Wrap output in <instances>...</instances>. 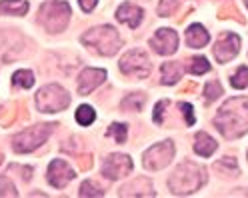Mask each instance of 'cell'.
Wrapping results in <instances>:
<instances>
[{
  "label": "cell",
  "mask_w": 248,
  "mask_h": 198,
  "mask_svg": "<svg viewBox=\"0 0 248 198\" xmlns=\"http://www.w3.org/2000/svg\"><path fill=\"white\" fill-rule=\"evenodd\" d=\"M214 126L224 138H240L248 132V98L236 96L220 106L218 114L214 116Z\"/></svg>",
  "instance_id": "1"
},
{
  "label": "cell",
  "mask_w": 248,
  "mask_h": 198,
  "mask_svg": "<svg viewBox=\"0 0 248 198\" xmlns=\"http://www.w3.org/2000/svg\"><path fill=\"white\" fill-rule=\"evenodd\" d=\"M204 184H206V170L190 160L182 162L168 178V188L176 196L192 194V192L200 190Z\"/></svg>",
  "instance_id": "2"
},
{
  "label": "cell",
  "mask_w": 248,
  "mask_h": 198,
  "mask_svg": "<svg viewBox=\"0 0 248 198\" xmlns=\"http://www.w3.org/2000/svg\"><path fill=\"white\" fill-rule=\"evenodd\" d=\"M80 40H82V44H86L88 48H92L94 52H98L102 56H112L122 46V38L118 34V30L108 26V24L88 30L86 34H82Z\"/></svg>",
  "instance_id": "3"
},
{
  "label": "cell",
  "mask_w": 248,
  "mask_h": 198,
  "mask_svg": "<svg viewBox=\"0 0 248 198\" xmlns=\"http://www.w3.org/2000/svg\"><path fill=\"white\" fill-rule=\"evenodd\" d=\"M70 20V4L64 0H50L44 2L38 10V24H42L48 32H62Z\"/></svg>",
  "instance_id": "4"
},
{
  "label": "cell",
  "mask_w": 248,
  "mask_h": 198,
  "mask_svg": "<svg viewBox=\"0 0 248 198\" xmlns=\"http://www.w3.org/2000/svg\"><path fill=\"white\" fill-rule=\"evenodd\" d=\"M34 102H36V108L40 112L50 114V112H60V110L68 108L70 96L60 84H46L38 90Z\"/></svg>",
  "instance_id": "5"
},
{
  "label": "cell",
  "mask_w": 248,
  "mask_h": 198,
  "mask_svg": "<svg viewBox=\"0 0 248 198\" xmlns=\"http://www.w3.org/2000/svg\"><path fill=\"white\" fill-rule=\"evenodd\" d=\"M54 130V124H36V126H30L26 130H22L20 134H16L12 138V148L14 152L18 154H26V152H32L36 150L38 146H42L48 136L52 134Z\"/></svg>",
  "instance_id": "6"
},
{
  "label": "cell",
  "mask_w": 248,
  "mask_h": 198,
  "mask_svg": "<svg viewBox=\"0 0 248 198\" xmlns=\"http://www.w3.org/2000/svg\"><path fill=\"white\" fill-rule=\"evenodd\" d=\"M172 158H174V144H172V140H164V142L150 146L144 152L142 164H144L146 170L156 172V170H162L164 166H168L172 162Z\"/></svg>",
  "instance_id": "7"
},
{
  "label": "cell",
  "mask_w": 248,
  "mask_h": 198,
  "mask_svg": "<svg viewBox=\"0 0 248 198\" xmlns=\"http://www.w3.org/2000/svg\"><path fill=\"white\" fill-rule=\"evenodd\" d=\"M120 70L126 76H134V78H146L150 74V58L144 50H130L120 58Z\"/></svg>",
  "instance_id": "8"
},
{
  "label": "cell",
  "mask_w": 248,
  "mask_h": 198,
  "mask_svg": "<svg viewBox=\"0 0 248 198\" xmlns=\"http://www.w3.org/2000/svg\"><path fill=\"white\" fill-rule=\"evenodd\" d=\"M132 158L126 154H110L102 162V174L108 180H116L122 176H128L132 172Z\"/></svg>",
  "instance_id": "9"
},
{
  "label": "cell",
  "mask_w": 248,
  "mask_h": 198,
  "mask_svg": "<svg viewBox=\"0 0 248 198\" xmlns=\"http://www.w3.org/2000/svg\"><path fill=\"white\" fill-rule=\"evenodd\" d=\"M150 46L154 52H158L162 56H170L174 54L178 48V34L174 32L172 28H160L156 34L150 38Z\"/></svg>",
  "instance_id": "10"
},
{
  "label": "cell",
  "mask_w": 248,
  "mask_h": 198,
  "mask_svg": "<svg viewBox=\"0 0 248 198\" xmlns=\"http://www.w3.org/2000/svg\"><path fill=\"white\" fill-rule=\"evenodd\" d=\"M240 50V38L234 34V32H224L218 42L214 44V58L218 60V62H228L232 60Z\"/></svg>",
  "instance_id": "11"
},
{
  "label": "cell",
  "mask_w": 248,
  "mask_h": 198,
  "mask_svg": "<svg viewBox=\"0 0 248 198\" xmlns=\"http://www.w3.org/2000/svg\"><path fill=\"white\" fill-rule=\"evenodd\" d=\"M74 176L76 174L72 170V166L62 158L52 160L50 166H48V182L54 188H64L70 180H74Z\"/></svg>",
  "instance_id": "12"
},
{
  "label": "cell",
  "mask_w": 248,
  "mask_h": 198,
  "mask_svg": "<svg viewBox=\"0 0 248 198\" xmlns=\"http://www.w3.org/2000/svg\"><path fill=\"white\" fill-rule=\"evenodd\" d=\"M104 80H106V70H102V68H84L80 72V78H78V92L82 96H86V94L92 92V90H96Z\"/></svg>",
  "instance_id": "13"
},
{
  "label": "cell",
  "mask_w": 248,
  "mask_h": 198,
  "mask_svg": "<svg viewBox=\"0 0 248 198\" xmlns=\"http://www.w3.org/2000/svg\"><path fill=\"white\" fill-rule=\"evenodd\" d=\"M142 16H144L142 8L136 6V4H132V2H124V4H120L118 10H116V18H118L122 24L130 26V28H136L138 24H140Z\"/></svg>",
  "instance_id": "14"
},
{
  "label": "cell",
  "mask_w": 248,
  "mask_h": 198,
  "mask_svg": "<svg viewBox=\"0 0 248 198\" xmlns=\"http://www.w3.org/2000/svg\"><path fill=\"white\" fill-rule=\"evenodd\" d=\"M120 196H156V192L152 190V184L148 182V178H136V180H132L130 184H126V186H122L120 188V192H118Z\"/></svg>",
  "instance_id": "15"
},
{
  "label": "cell",
  "mask_w": 248,
  "mask_h": 198,
  "mask_svg": "<svg viewBox=\"0 0 248 198\" xmlns=\"http://www.w3.org/2000/svg\"><path fill=\"white\" fill-rule=\"evenodd\" d=\"M208 40H210V34L206 32V28L202 24H192L186 30V44L190 48H202L208 44Z\"/></svg>",
  "instance_id": "16"
},
{
  "label": "cell",
  "mask_w": 248,
  "mask_h": 198,
  "mask_svg": "<svg viewBox=\"0 0 248 198\" xmlns=\"http://www.w3.org/2000/svg\"><path fill=\"white\" fill-rule=\"evenodd\" d=\"M216 146H218L216 140L212 138V136H208L206 132H198L196 134V138H194V152L196 154L208 158V156H212V152L216 150Z\"/></svg>",
  "instance_id": "17"
},
{
  "label": "cell",
  "mask_w": 248,
  "mask_h": 198,
  "mask_svg": "<svg viewBox=\"0 0 248 198\" xmlns=\"http://www.w3.org/2000/svg\"><path fill=\"white\" fill-rule=\"evenodd\" d=\"M28 12L26 0H0V14H12V16H24Z\"/></svg>",
  "instance_id": "18"
},
{
  "label": "cell",
  "mask_w": 248,
  "mask_h": 198,
  "mask_svg": "<svg viewBox=\"0 0 248 198\" xmlns=\"http://www.w3.org/2000/svg\"><path fill=\"white\" fill-rule=\"evenodd\" d=\"M160 72H162V84H176L180 78H182V66L178 62H164L160 66Z\"/></svg>",
  "instance_id": "19"
},
{
  "label": "cell",
  "mask_w": 248,
  "mask_h": 198,
  "mask_svg": "<svg viewBox=\"0 0 248 198\" xmlns=\"http://www.w3.org/2000/svg\"><path fill=\"white\" fill-rule=\"evenodd\" d=\"M214 170L220 172V174H224V176H238V174H240L236 160H234V158H228V156L216 162V164H214Z\"/></svg>",
  "instance_id": "20"
},
{
  "label": "cell",
  "mask_w": 248,
  "mask_h": 198,
  "mask_svg": "<svg viewBox=\"0 0 248 198\" xmlns=\"http://www.w3.org/2000/svg\"><path fill=\"white\" fill-rule=\"evenodd\" d=\"M144 102H146V96L142 92H134V94H128L126 98L122 100L120 108L122 110H142Z\"/></svg>",
  "instance_id": "21"
},
{
  "label": "cell",
  "mask_w": 248,
  "mask_h": 198,
  "mask_svg": "<svg viewBox=\"0 0 248 198\" xmlns=\"http://www.w3.org/2000/svg\"><path fill=\"white\" fill-rule=\"evenodd\" d=\"M94 120H96V112L92 106H88V104L78 106V110H76V122L80 126H90Z\"/></svg>",
  "instance_id": "22"
},
{
  "label": "cell",
  "mask_w": 248,
  "mask_h": 198,
  "mask_svg": "<svg viewBox=\"0 0 248 198\" xmlns=\"http://www.w3.org/2000/svg\"><path fill=\"white\" fill-rule=\"evenodd\" d=\"M12 84L20 88H32L34 86V74L30 70H18L12 76Z\"/></svg>",
  "instance_id": "23"
},
{
  "label": "cell",
  "mask_w": 248,
  "mask_h": 198,
  "mask_svg": "<svg viewBox=\"0 0 248 198\" xmlns=\"http://www.w3.org/2000/svg\"><path fill=\"white\" fill-rule=\"evenodd\" d=\"M230 84L234 86V88H238V90L246 88V86H248V66H240L234 74H232Z\"/></svg>",
  "instance_id": "24"
},
{
  "label": "cell",
  "mask_w": 248,
  "mask_h": 198,
  "mask_svg": "<svg viewBox=\"0 0 248 198\" xmlns=\"http://www.w3.org/2000/svg\"><path fill=\"white\" fill-rule=\"evenodd\" d=\"M188 70L194 74V76H200V74H206L208 70H210V62L206 58H202V56H198V58H192L190 60V66H188Z\"/></svg>",
  "instance_id": "25"
},
{
  "label": "cell",
  "mask_w": 248,
  "mask_h": 198,
  "mask_svg": "<svg viewBox=\"0 0 248 198\" xmlns=\"http://www.w3.org/2000/svg\"><path fill=\"white\" fill-rule=\"evenodd\" d=\"M80 196H92V198H96V196H104V190L96 184V182H92V180H86L82 182V186H80Z\"/></svg>",
  "instance_id": "26"
},
{
  "label": "cell",
  "mask_w": 248,
  "mask_h": 198,
  "mask_svg": "<svg viewBox=\"0 0 248 198\" xmlns=\"http://www.w3.org/2000/svg\"><path fill=\"white\" fill-rule=\"evenodd\" d=\"M180 6V0H160L158 4V16H172L176 8Z\"/></svg>",
  "instance_id": "27"
},
{
  "label": "cell",
  "mask_w": 248,
  "mask_h": 198,
  "mask_svg": "<svg viewBox=\"0 0 248 198\" xmlns=\"http://www.w3.org/2000/svg\"><path fill=\"white\" fill-rule=\"evenodd\" d=\"M0 196H8V198H16V186L12 184V180L8 176H0Z\"/></svg>",
  "instance_id": "28"
},
{
  "label": "cell",
  "mask_w": 248,
  "mask_h": 198,
  "mask_svg": "<svg viewBox=\"0 0 248 198\" xmlns=\"http://www.w3.org/2000/svg\"><path fill=\"white\" fill-rule=\"evenodd\" d=\"M108 134L114 136V140H116L118 144H124V142H126L128 126H126V124H112L110 128H108Z\"/></svg>",
  "instance_id": "29"
},
{
  "label": "cell",
  "mask_w": 248,
  "mask_h": 198,
  "mask_svg": "<svg viewBox=\"0 0 248 198\" xmlns=\"http://www.w3.org/2000/svg\"><path fill=\"white\" fill-rule=\"evenodd\" d=\"M222 94V86H220V82L218 80H210L208 84H206V88H204V96H206V100H216Z\"/></svg>",
  "instance_id": "30"
},
{
  "label": "cell",
  "mask_w": 248,
  "mask_h": 198,
  "mask_svg": "<svg viewBox=\"0 0 248 198\" xmlns=\"http://www.w3.org/2000/svg\"><path fill=\"white\" fill-rule=\"evenodd\" d=\"M218 16H220V18H228V16H232V18H236V20L242 22V18L238 16V12H236V8H234V4H232V2H226V4L220 6V14H218Z\"/></svg>",
  "instance_id": "31"
},
{
  "label": "cell",
  "mask_w": 248,
  "mask_h": 198,
  "mask_svg": "<svg viewBox=\"0 0 248 198\" xmlns=\"http://www.w3.org/2000/svg\"><path fill=\"white\" fill-rule=\"evenodd\" d=\"M178 110H182V114L186 116V124H188V126H192L194 124V114H192V106L188 104V102H180L178 104Z\"/></svg>",
  "instance_id": "32"
},
{
  "label": "cell",
  "mask_w": 248,
  "mask_h": 198,
  "mask_svg": "<svg viewBox=\"0 0 248 198\" xmlns=\"http://www.w3.org/2000/svg\"><path fill=\"white\" fill-rule=\"evenodd\" d=\"M10 168H16L20 174L18 176H22V180H30L32 178V168H30V166H18V164H10Z\"/></svg>",
  "instance_id": "33"
},
{
  "label": "cell",
  "mask_w": 248,
  "mask_h": 198,
  "mask_svg": "<svg viewBox=\"0 0 248 198\" xmlns=\"http://www.w3.org/2000/svg\"><path fill=\"white\" fill-rule=\"evenodd\" d=\"M166 106H168V100H160L156 104V108H154V122H156V124L162 120V112L166 110Z\"/></svg>",
  "instance_id": "34"
},
{
  "label": "cell",
  "mask_w": 248,
  "mask_h": 198,
  "mask_svg": "<svg viewBox=\"0 0 248 198\" xmlns=\"http://www.w3.org/2000/svg\"><path fill=\"white\" fill-rule=\"evenodd\" d=\"M78 2H80V8L84 12H92V10H94V6L98 4V0H78Z\"/></svg>",
  "instance_id": "35"
},
{
  "label": "cell",
  "mask_w": 248,
  "mask_h": 198,
  "mask_svg": "<svg viewBox=\"0 0 248 198\" xmlns=\"http://www.w3.org/2000/svg\"><path fill=\"white\" fill-rule=\"evenodd\" d=\"M244 2H246V6H248V0H244Z\"/></svg>",
  "instance_id": "36"
},
{
  "label": "cell",
  "mask_w": 248,
  "mask_h": 198,
  "mask_svg": "<svg viewBox=\"0 0 248 198\" xmlns=\"http://www.w3.org/2000/svg\"><path fill=\"white\" fill-rule=\"evenodd\" d=\"M0 158H2V154H0Z\"/></svg>",
  "instance_id": "37"
},
{
  "label": "cell",
  "mask_w": 248,
  "mask_h": 198,
  "mask_svg": "<svg viewBox=\"0 0 248 198\" xmlns=\"http://www.w3.org/2000/svg\"><path fill=\"white\" fill-rule=\"evenodd\" d=\"M246 156H248V152H246Z\"/></svg>",
  "instance_id": "38"
}]
</instances>
